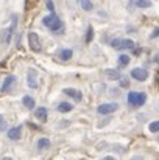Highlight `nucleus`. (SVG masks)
Wrapping results in <instances>:
<instances>
[{
  "label": "nucleus",
  "mask_w": 159,
  "mask_h": 160,
  "mask_svg": "<svg viewBox=\"0 0 159 160\" xmlns=\"http://www.w3.org/2000/svg\"><path fill=\"white\" fill-rule=\"evenodd\" d=\"M42 23H44L52 33H56V34L62 33V30H64V23H62V20H61L55 12H52L50 16H45V17L42 19Z\"/></svg>",
  "instance_id": "obj_1"
},
{
  "label": "nucleus",
  "mask_w": 159,
  "mask_h": 160,
  "mask_svg": "<svg viewBox=\"0 0 159 160\" xmlns=\"http://www.w3.org/2000/svg\"><path fill=\"white\" fill-rule=\"evenodd\" d=\"M126 101H128V104H131L133 107H140L145 104L147 95L144 92H130L128 97H126Z\"/></svg>",
  "instance_id": "obj_2"
},
{
  "label": "nucleus",
  "mask_w": 159,
  "mask_h": 160,
  "mask_svg": "<svg viewBox=\"0 0 159 160\" xmlns=\"http://www.w3.org/2000/svg\"><path fill=\"white\" fill-rule=\"evenodd\" d=\"M16 27H17V17H13V23H11V27L5 28V30L2 31V34H0V41H2L3 44H9V41H11L13 34H14Z\"/></svg>",
  "instance_id": "obj_3"
},
{
  "label": "nucleus",
  "mask_w": 159,
  "mask_h": 160,
  "mask_svg": "<svg viewBox=\"0 0 159 160\" xmlns=\"http://www.w3.org/2000/svg\"><path fill=\"white\" fill-rule=\"evenodd\" d=\"M111 47L115 50H131L134 48V42L131 39H115L111 42Z\"/></svg>",
  "instance_id": "obj_4"
},
{
  "label": "nucleus",
  "mask_w": 159,
  "mask_h": 160,
  "mask_svg": "<svg viewBox=\"0 0 159 160\" xmlns=\"http://www.w3.org/2000/svg\"><path fill=\"white\" fill-rule=\"evenodd\" d=\"M28 45H30V48L34 52V53H39L41 52V39H39V36L36 34V33H28Z\"/></svg>",
  "instance_id": "obj_5"
},
{
  "label": "nucleus",
  "mask_w": 159,
  "mask_h": 160,
  "mask_svg": "<svg viewBox=\"0 0 159 160\" xmlns=\"http://www.w3.org/2000/svg\"><path fill=\"white\" fill-rule=\"evenodd\" d=\"M117 109H119V104H117V103H103V104H100V106L97 107V112H98L100 115H111V113H114Z\"/></svg>",
  "instance_id": "obj_6"
},
{
  "label": "nucleus",
  "mask_w": 159,
  "mask_h": 160,
  "mask_svg": "<svg viewBox=\"0 0 159 160\" xmlns=\"http://www.w3.org/2000/svg\"><path fill=\"white\" fill-rule=\"evenodd\" d=\"M131 78L133 79H136V81H147V78H148V72L145 70V68H140V67H137V68H133L131 70Z\"/></svg>",
  "instance_id": "obj_7"
},
{
  "label": "nucleus",
  "mask_w": 159,
  "mask_h": 160,
  "mask_svg": "<svg viewBox=\"0 0 159 160\" xmlns=\"http://www.w3.org/2000/svg\"><path fill=\"white\" fill-rule=\"evenodd\" d=\"M27 86L30 89H38V73L34 68H30L27 73Z\"/></svg>",
  "instance_id": "obj_8"
},
{
  "label": "nucleus",
  "mask_w": 159,
  "mask_h": 160,
  "mask_svg": "<svg viewBox=\"0 0 159 160\" xmlns=\"http://www.w3.org/2000/svg\"><path fill=\"white\" fill-rule=\"evenodd\" d=\"M16 81H17V79H16V76H11V75H9V76H6V78H5V81H3V84H2V87H0V92H2V93L9 92Z\"/></svg>",
  "instance_id": "obj_9"
},
{
  "label": "nucleus",
  "mask_w": 159,
  "mask_h": 160,
  "mask_svg": "<svg viewBox=\"0 0 159 160\" xmlns=\"http://www.w3.org/2000/svg\"><path fill=\"white\" fill-rule=\"evenodd\" d=\"M64 93H66L67 97L73 98L75 101H81V98H83L81 92H80V90H77V89H72V87H66V89H64Z\"/></svg>",
  "instance_id": "obj_10"
},
{
  "label": "nucleus",
  "mask_w": 159,
  "mask_h": 160,
  "mask_svg": "<svg viewBox=\"0 0 159 160\" xmlns=\"http://www.w3.org/2000/svg\"><path fill=\"white\" fill-rule=\"evenodd\" d=\"M20 137H22V126L11 128L8 131V138L9 140H20Z\"/></svg>",
  "instance_id": "obj_11"
},
{
  "label": "nucleus",
  "mask_w": 159,
  "mask_h": 160,
  "mask_svg": "<svg viewBox=\"0 0 159 160\" xmlns=\"http://www.w3.org/2000/svg\"><path fill=\"white\" fill-rule=\"evenodd\" d=\"M52 146V142H50V138H47V137H42V138H39L38 142H36V148L39 149V151H45V149H49Z\"/></svg>",
  "instance_id": "obj_12"
},
{
  "label": "nucleus",
  "mask_w": 159,
  "mask_h": 160,
  "mask_svg": "<svg viewBox=\"0 0 159 160\" xmlns=\"http://www.w3.org/2000/svg\"><path fill=\"white\" fill-rule=\"evenodd\" d=\"M105 76L109 79V81H117V79H120L122 76H120V72L119 70H115V68H106L105 70Z\"/></svg>",
  "instance_id": "obj_13"
},
{
  "label": "nucleus",
  "mask_w": 159,
  "mask_h": 160,
  "mask_svg": "<svg viewBox=\"0 0 159 160\" xmlns=\"http://www.w3.org/2000/svg\"><path fill=\"white\" fill-rule=\"evenodd\" d=\"M34 117H36L38 120H41V121H47L49 112H47L45 107H38V109L34 110Z\"/></svg>",
  "instance_id": "obj_14"
},
{
  "label": "nucleus",
  "mask_w": 159,
  "mask_h": 160,
  "mask_svg": "<svg viewBox=\"0 0 159 160\" xmlns=\"http://www.w3.org/2000/svg\"><path fill=\"white\" fill-rule=\"evenodd\" d=\"M72 56H73V52H72L70 48H62V50L58 52V58H59L61 61H70Z\"/></svg>",
  "instance_id": "obj_15"
},
{
  "label": "nucleus",
  "mask_w": 159,
  "mask_h": 160,
  "mask_svg": "<svg viewBox=\"0 0 159 160\" xmlns=\"http://www.w3.org/2000/svg\"><path fill=\"white\" fill-rule=\"evenodd\" d=\"M58 110H59L61 113H67V112H72V110H73V104L62 101V103H59V104H58Z\"/></svg>",
  "instance_id": "obj_16"
},
{
  "label": "nucleus",
  "mask_w": 159,
  "mask_h": 160,
  "mask_svg": "<svg viewBox=\"0 0 159 160\" xmlns=\"http://www.w3.org/2000/svg\"><path fill=\"white\" fill-rule=\"evenodd\" d=\"M22 103H24V106L27 107V109H33V107H34V100H33V97L25 95V97L22 98Z\"/></svg>",
  "instance_id": "obj_17"
},
{
  "label": "nucleus",
  "mask_w": 159,
  "mask_h": 160,
  "mask_svg": "<svg viewBox=\"0 0 159 160\" xmlns=\"http://www.w3.org/2000/svg\"><path fill=\"white\" fill-rule=\"evenodd\" d=\"M81 8H83V11H92L94 5L91 0H81Z\"/></svg>",
  "instance_id": "obj_18"
},
{
  "label": "nucleus",
  "mask_w": 159,
  "mask_h": 160,
  "mask_svg": "<svg viewBox=\"0 0 159 160\" xmlns=\"http://www.w3.org/2000/svg\"><path fill=\"white\" fill-rule=\"evenodd\" d=\"M92 39H94V28L89 27L87 28V33H86V44H91Z\"/></svg>",
  "instance_id": "obj_19"
},
{
  "label": "nucleus",
  "mask_w": 159,
  "mask_h": 160,
  "mask_svg": "<svg viewBox=\"0 0 159 160\" xmlns=\"http://www.w3.org/2000/svg\"><path fill=\"white\" fill-rule=\"evenodd\" d=\"M119 64L120 65H128L130 64V56L128 54H120L119 56Z\"/></svg>",
  "instance_id": "obj_20"
},
{
  "label": "nucleus",
  "mask_w": 159,
  "mask_h": 160,
  "mask_svg": "<svg viewBox=\"0 0 159 160\" xmlns=\"http://www.w3.org/2000/svg\"><path fill=\"white\" fill-rule=\"evenodd\" d=\"M137 6L139 8H150L151 6V0H137Z\"/></svg>",
  "instance_id": "obj_21"
},
{
  "label": "nucleus",
  "mask_w": 159,
  "mask_h": 160,
  "mask_svg": "<svg viewBox=\"0 0 159 160\" xmlns=\"http://www.w3.org/2000/svg\"><path fill=\"white\" fill-rule=\"evenodd\" d=\"M148 129H150V132H159V121H151Z\"/></svg>",
  "instance_id": "obj_22"
},
{
  "label": "nucleus",
  "mask_w": 159,
  "mask_h": 160,
  "mask_svg": "<svg viewBox=\"0 0 159 160\" xmlns=\"http://www.w3.org/2000/svg\"><path fill=\"white\" fill-rule=\"evenodd\" d=\"M0 131H8V123L3 115H0Z\"/></svg>",
  "instance_id": "obj_23"
},
{
  "label": "nucleus",
  "mask_w": 159,
  "mask_h": 160,
  "mask_svg": "<svg viewBox=\"0 0 159 160\" xmlns=\"http://www.w3.org/2000/svg\"><path fill=\"white\" fill-rule=\"evenodd\" d=\"M45 5H47V9H49L50 12H55V3H53L52 0H47Z\"/></svg>",
  "instance_id": "obj_24"
},
{
  "label": "nucleus",
  "mask_w": 159,
  "mask_h": 160,
  "mask_svg": "<svg viewBox=\"0 0 159 160\" xmlns=\"http://www.w3.org/2000/svg\"><path fill=\"white\" fill-rule=\"evenodd\" d=\"M120 81H122V82H120V86H122V87H128V86H130V81H128V79L120 78Z\"/></svg>",
  "instance_id": "obj_25"
},
{
  "label": "nucleus",
  "mask_w": 159,
  "mask_h": 160,
  "mask_svg": "<svg viewBox=\"0 0 159 160\" xmlns=\"http://www.w3.org/2000/svg\"><path fill=\"white\" fill-rule=\"evenodd\" d=\"M158 36H159V30H156V33H155V34H151L150 38H151V39H155V38H158Z\"/></svg>",
  "instance_id": "obj_26"
},
{
  "label": "nucleus",
  "mask_w": 159,
  "mask_h": 160,
  "mask_svg": "<svg viewBox=\"0 0 159 160\" xmlns=\"http://www.w3.org/2000/svg\"><path fill=\"white\" fill-rule=\"evenodd\" d=\"M130 160H144V159H142V157H140V156H134V157H133V159H130Z\"/></svg>",
  "instance_id": "obj_27"
},
{
  "label": "nucleus",
  "mask_w": 159,
  "mask_h": 160,
  "mask_svg": "<svg viewBox=\"0 0 159 160\" xmlns=\"http://www.w3.org/2000/svg\"><path fill=\"white\" fill-rule=\"evenodd\" d=\"M105 160H115V159H114V157H111V156H106Z\"/></svg>",
  "instance_id": "obj_28"
},
{
  "label": "nucleus",
  "mask_w": 159,
  "mask_h": 160,
  "mask_svg": "<svg viewBox=\"0 0 159 160\" xmlns=\"http://www.w3.org/2000/svg\"><path fill=\"white\" fill-rule=\"evenodd\" d=\"M3 160H13V159H11V157H5Z\"/></svg>",
  "instance_id": "obj_29"
},
{
  "label": "nucleus",
  "mask_w": 159,
  "mask_h": 160,
  "mask_svg": "<svg viewBox=\"0 0 159 160\" xmlns=\"http://www.w3.org/2000/svg\"><path fill=\"white\" fill-rule=\"evenodd\" d=\"M158 140H159V138H158Z\"/></svg>",
  "instance_id": "obj_30"
}]
</instances>
